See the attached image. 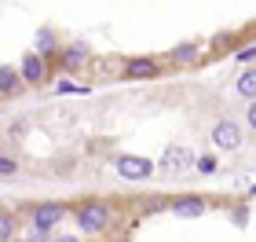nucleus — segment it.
Masks as SVG:
<instances>
[{"label": "nucleus", "mask_w": 256, "mask_h": 242, "mask_svg": "<svg viewBox=\"0 0 256 242\" xmlns=\"http://www.w3.org/2000/svg\"><path fill=\"white\" fill-rule=\"evenodd\" d=\"M84 59H88V48H84V44H74V48L62 52V63H66V66H80Z\"/></svg>", "instance_id": "11"}, {"label": "nucleus", "mask_w": 256, "mask_h": 242, "mask_svg": "<svg viewBox=\"0 0 256 242\" xmlns=\"http://www.w3.org/2000/svg\"><path fill=\"white\" fill-rule=\"evenodd\" d=\"M15 169H18V165H15V158H4V154H0V176H11Z\"/></svg>", "instance_id": "15"}, {"label": "nucleus", "mask_w": 256, "mask_h": 242, "mask_svg": "<svg viewBox=\"0 0 256 242\" xmlns=\"http://www.w3.org/2000/svg\"><path fill=\"white\" fill-rule=\"evenodd\" d=\"M77 224H80V231H102L110 224V209L99 205V202H88V205L77 209Z\"/></svg>", "instance_id": "1"}, {"label": "nucleus", "mask_w": 256, "mask_h": 242, "mask_svg": "<svg viewBox=\"0 0 256 242\" xmlns=\"http://www.w3.org/2000/svg\"><path fill=\"white\" fill-rule=\"evenodd\" d=\"M44 74H48V66H44V59H40L37 52H30L26 59H22V66H18V77L26 81V85H40Z\"/></svg>", "instance_id": "5"}, {"label": "nucleus", "mask_w": 256, "mask_h": 242, "mask_svg": "<svg viewBox=\"0 0 256 242\" xmlns=\"http://www.w3.org/2000/svg\"><path fill=\"white\" fill-rule=\"evenodd\" d=\"M190 151H187V147H180V143H172L168 147V151H165V158H161V165H165V169H172V172H176V169H183V165H190Z\"/></svg>", "instance_id": "6"}, {"label": "nucleus", "mask_w": 256, "mask_h": 242, "mask_svg": "<svg viewBox=\"0 0 256 242\" xmlns=\"http://www.w3.org/2000/svg\"><path fill=\"white\" fill-rule=\"evenodd\" d=\"M118 172L128 176V180H146L150 172H154V161H150V158H136V154H124V158H118Z\"/></svg>", "instance_id": "2"}, {"label": "nucleus", "mask_w": 256, "mask_h": 242, "mask_svg": "<svg viewBox=\"0 0 256 242\" xmlns=\"http://www.w3.org/2000/svg\"><path fill=\"white\" fill-rule=\"evenodd\" d=\"M198 169H202V172H212L216 161H212V158H202V161H198Z\"/></svg>", "instance_id": "16"}, {"label": "nucleus", "mask_w": 256, "mask_h": 242, "mask_svg": "<svg viewBox=\"0 0 256 242\" xmlns=\"http://www.w3.org/2000/svg\"><path fill=\"white\" fill-rule=\"evenodd\" d=\"M11 235H15V216L0 213V242H11Z\"/></svg>", "instance_id": "12"}, {"label": "nucleus", "mask_w": 256, "mask_h": 242, "mask_svg": "<svg viewBox=\"0 0 256 242\" xmlns=\"http://www.w3.org/2000/svg\"><path fill=\"white\" fill-rule=\"evenodd\" d=\"M124 70H128V77H154L158 74V59H146V55L143 59H128Z\"/></svg>", "instance_id": "7"}, {"label": "nucleus", "mask_w": 256, "mask_h": 242, "mask_svg": "<svg viewBox=\"0 0 256 242\" xmlns=\"http://www.w3.org/2000/svg\"><path fill=\"white\" fill-rule=\"evenodd\" d=\"M37 48H40V59H44V52H52V48H55L52 30H40V33H37Z\"/></svg>", "instance_id": "14"}, {"label": "nucleus", "mask_w": 256, "mask_h": 242, "mask_svg": "<svg viewBox=\"0 0 256 242\" xmlns=\"http://www.w3.org/2000/svg\"><path fill=\"white\" fill-rule=\"evenodd\" d=\"M18 88H22V77L11 70V66H4V70H0V96H15Z\"/></svg>", "instance_id": "9"}, {"label": "nucleus", "mask_w": 256, "mask_h": 242, "mask_svg": "<svg viewBox=\"0 0 256 242\" xmlns=\"http://www.w3.org/2000/svg\"><path fill=\"white\" fill-rule=\"evenodd\" d=\"M172 213H176V216H202L205 202L202 198H180V202H172Z\"/></svg>", "instance_id": "8"}, {"label": "nucleus", "mask_w": 256, "mask_h": 242, "mask_svg": "<svg viewBox=\"0 0 256 242\" xmlns=\"http://www.w3.org/2000/svg\"><path fill=\"white\" fill-rule=\"evenodd\" d=\"M238 92L246 99H256V70H242V77H238Z\"/></svg>", "instance_id": "10"}, {"label": "nucleus", "mask_w": 256, "mask_h": 242, "mask_svg": "<svg viewBox=\"0 0 256 242\" xmlns=\"http://www.w3.org/2000/svg\"><path fill=\"white\" fill-rule=\"evenodd\" d=\"M55 242H77V238H70V235H62V238H55Z\"/></svg>", "instance_id": "18"}, {"label": "nucleus", "mask_w": 256, "mask_h": 242, "mask_svg": "<svg viewBox=\"0 0 256 242\" xmlns=\"http://www.w3.org/2000/svg\"><path fill=\"white\" fill-rule=\"evenodd\" d=\"M62 216H66V205L62 202H44V205L33 209V227H37V231H48V227L59 224Z\"/></svg>", "instance_id": "3"}, {"label": "nucleus", "mask_w": 256, "mask_h": 242, "mask_svg": "<svg viewBox=\"0 0 256 242\" xmlns=\"http://www.w3.org/2000/svg\"><path fill=\"white\" fill-rule=\"evenodd\" d=\"M194 55H198V48H194V44H180V48L172 52V59H176V63H190Z\"/></svg>", "instance_id": "13"}, {"label": "nucleus", "mask_w": 256, "mask_h": 242, "mask_svg": "<svg viewBox=\"0 0 256 242\" xmlns=\"http://www.w3.org/2000/svg\"><path fill=\"white\" fill-rule=\"evenodd\" d=\"M249 129H256V99L249 103Z\"/></svg>", "instance_id": "17"}, {"label": "nucleus", "mask_w": 256, "mask_h": 242, "mask_svg": "<svg viewBox=\"0 0 256 242\" xmlns=\"http://www.w3.org/2000/svg\"><path fill=\"white\" fill-rule=\"evenodd\" d=\"M212 143H216V147H224V151H234V147L242 143V129H238V121H216V129H212Z\"/></svg>", "instance_id": "4"}]
</instances>
